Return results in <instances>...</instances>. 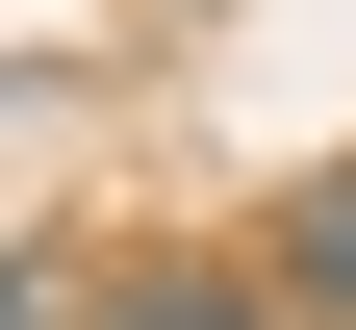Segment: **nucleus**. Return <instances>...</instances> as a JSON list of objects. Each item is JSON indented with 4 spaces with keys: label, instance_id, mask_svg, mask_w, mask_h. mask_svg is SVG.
Listing matches in <instances>:
<instances>
[{
    "label": "nucleus",
    "instance_id": "obj_1",
    "mask_svg": "<svg viewBox=\"0 0 356 330\" xmlns=\"http://www.w3.org/2000/svg\"><path fill=\"white\" fill-rule=\"evenodd\" d=\"M254 305L280 330H356V178H305V204L254 229Z\"/></svg>",
    "mask_w": 356,
    "mask_h": 330
},
{
    "label": "nucleus",
    "instance_id": "obj_2",
    "mask_svg": "<svg viewBox=\"0 0 356 330\" xmlns=\"http://www.w3.org/2000/svg\"><path fill=\"white\" fill-rule=\"evenodd\" d=\"M76 330H280L254 254H153V279H76Z\"/></svg>",
    "mask_w": 356,
    "mask_h": 330
},
{
    "label": "nucleus",
    "instance_id": "obj_3",
    "mask_svg": "<svg viewBox=\"0 0 356 330\" xmlns=\"http://www.w3.org/2000/svg\"><path fill=\"white\" fill-rule=\"evenodd\" d=\"M0 330H76V279H51V254H0Z\"/></svg>",
    "mask_w": 356,
    "mask_h": 330
}]
</instances>
